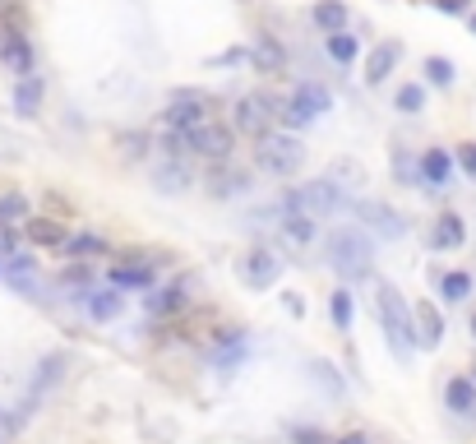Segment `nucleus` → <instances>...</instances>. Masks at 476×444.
Instances as JSON below:
<instances>
[{"label":"nucleus","mask_w":476,"mask_h":444,"mask_svg":"<svg viewBox=\"0 0 476 444\" xmlns=\"http://www.w3.org/2000/svg\"><path fill=\"white\" fill-rule=\"evenodd\" d=\"M250 60L264 70V74H278L282 65H287V56H282V47L273 42V37H255V47H250Z\"/></svg>","instance_id":"nucleus-22"},{"label":"nucleus","mask_w":476,"mask_h":444,"mask_svg":"<svg viewBox=\"0 0 476 444\" xmlns=\"http://www.w3.org/2000/svg\"><path fill=\"white\" fill-rule=\"evenodd\" d=\"M315 24L328 28V33H342V24H347V5H338V0H319V5H315Z\"/></svg>","instance_id":"nucleus-29"},{"label":"nucleus","mask_w":476,"mask_h":444,"mask_svg":"<svg viewBox=\"0 0 476 444\" xmlns=\"http://www.w3.org/2000/svg\"><path fill=\"white\" fill-rule=\"evenodd\" d=\"M351 213H357L361 222H370V227H375L380 236H403L407 232V222H403V213H393L388 204H375V199H357V204H351Z\"/></svg>","instance_id":"nucleus-10"},{"label":"nucleus","mask_w":476,"mask_h":444,"mask_svg":"<svg viewBox=\"0 0 476 444\" xmlns=\"http://www.w3.org/2000/svg\"><path fill=\"white\" fill-rule=\"evenodd\" d=\"M472 338H476V310H472Z\"/></svg>","instance_id":"nucleus-42"},{"label":"nucleus","mask_w":476,"mask_h":444,"mask_svg":"<svg viewBox=\"0 0 476 444\" xmlns=\"http://www.w3.org/2000/svg\"><path fill=\"white\" fill-rule=\"evenodd\" d=\"M273 116H278V103H273V97H268V93H245L241 97V103H236V130L241 134H268V126H273Z\"/></svg>","instance_id":"nucleus-7"},{"label":"nucleus","mask_w":476,"mask_h":444,"mask_svg":"<svg viewBox=\"0 0 476 444\" xmlns=\"http://www.w3.org/2000/svg\"><path fill=\"white\" fill-rule=\"evenodd\" d=\"M0 273H5V259H0Z\"/></svg>","instance_id":"nucleus-43"},{"label":"nucleus","mask_w":476,"mask_h":444,"mask_svg":"<svg viewBox=\"0 0 476 444\" xmlns=\"http://www.w3.org/2000/svg\"><path fill=\"white\" fill-rule=\"evenodd\" d=\"M417 167H421V186L444 190V186H449V176H453V157H449L444 149H426Z\"/></svg>","instance_id":"nucleus-13"},{"label":"nucleus","mask_w":476,"mask_h":444,"mask_svg":"<svg viewBox=\"0 0 476 444\" xmlns=\"http://www.w3.org/2000/svg\"><path fill=\"white\" fill-rule=\"evenodd\" d=\"M278 273H282V259H278L273 250H264V246L245 250V255L236 259V278L245 282V287H255V292L273 287V282H278Z\"/></svg>","instance_id":"nucleus-6"},{"label":"nucleus","mask_w":476,"mask_h":444,"mask_svg":"<svg viewBox=\"0 0 476 444\" xmlns=\"http://www.w3.org/2000/svg\"><path fill=\"white\" fill-rule=\"evenodd\" d=\"M319 111H328V93L315 88V84H301L292 97H287V107L278 116H287V126H310Z\"/></svg>","instance_id":"nucleus-8"},{"label":"nucleus","mask_w":476,"mask_h":444,"mask_svg":"<svg viewBox=\"0 0 476 444\" xmlns=\"http://www.w3.org/2000/svg\"><path fill=\"white\" fill-rule=\"evenodd\" d=\"M209 190H213L218 199H226V195H241V190H245V176H241L236 167H226V163H218V172L209 176Z\"/></svg>","instance_id":"nucleus-25"},{"label":"nucleus","mask_w":476,"mask_h":444,"mask_svg":"<svg viewBox=\"0 0 476 444\" xmlns=\"http://www.w3.org/2000/svg\"><path fill=\"white\" fill-rule=\"evenodd\" d=\"M190 153L209 157V163H226V157H232V126H222V120H209L203 130L190 134Z\"/></svg>","instance_id":"nucleus-9"},{"label":"nucleus","mask_w":476,"mask_h":444,"mask_svg":"<svg viewBox=\"0 0 476 444\" xmlns=\"http://www.w3.org/2000/svg\"><path fill=\"white\" fill-rule=\"evenodd\" d=\"M458 167L467 176H476V144H458Z\"/></svg>","instance_id":"nucleus-37"},{"label":"nucleus","mask_w":476,"mask_h":444,"mask_svg":"<svg viewBox=\"0 0 476 444\" xmlns=\"http://www.w3.org/2000/svg\"><path fill=\"white\" fill-rule=\"evenodd\" d=\"M421 103H426V93H421L417 84H403V88H398V111L411 116V111H421Z\"/></svg>","instance_id":"nucleus-35"},{"label":"nucleus","mask_w":476,"mask_h":444,"mask_svg":"<svg viewBox=\"0 0 476 444\" xmlns=\"http://www.w3.org/2000/svg\"><path fill=\"white\" fill-rule=\"evenodd\" d=\"M472 28H476V14H472Z\"/></svg>","instance_id":"nucleus-44"},{"label":"nucleus","mask_w":476,"mask_h":444,"mask_svg":"<svg viewBox=\"0 0 476 444\" xmlns=\"http://www.w3.org/2000/svg\"><path fill=\"white\" fill-rule=\"evenodd\" d=\"M28 222V199L19 195V190H10V195H0V227H24Z\"/></svg>","instance_id":"nucleus-23"},{"label":"nucleus","mask_w":476,"mask_h":444,"mask_svg":"<svg viewBox=\"0 0 476 444\" xmlns=\"http://www.w3.org/2000/svg\"><path fill=\"white\" fill-rule=\"evenodd\" d=\"M60 250H65L70 259H84V255H107V241H102V236H65V246H60Z\"/></svg>","instance_id":"nucleus-30"},{"label":"nucleus","mask_w":476,"mask_h":444,"mask_svg":"<svg viewBox=\"0 0 476 444\" xmlns=\"http://www.w3.org/2000/svg\"><path fill=\"white\" fill-rule=\"evenodd\" d=\"M324 259L338 278H365L375 269V241L361 227H338L324 236Z\"/></svg>","instance_id":"nucleus-1"},{"label":"nucleus","mask_w":476,"mask_h":444,"mask_svg":"<svg viewBox=\"0 0 476 444\" xmlns=\"http://www.w3.org/2000/svg\"><path fill=\"white\" fill-rule=\"evenodd\" d=\"M24 236L33 241V246H65V222H56V218H28L24 222Z\"/></svg>","instance_id":"nucleus-20"},{"label":"nucleus","mask_w":476,"mask_h":444,"mask_svg":"<svg viewBox=\"0 0 476 444\" xmlns=\"http://www.w3.org/2000/svg\"><path fill=\"white\" fill-rule=\"evenodd\" d=\"M209 120H218V103L203 88H176L167 97V126L180 130V134H195L203 130Z\"/></svg>","instance_id":"nucleus-3"},{"label":"nucleus","mask_w":476,"mask_h":444,"mask_svg":"<svg viewBox=\"0 0 476 444\" xmlns=\"http://www.w3.org/2000/svg\"><path fill=\"white\" fill-rule=\"evenodd\" d=\"M328 310H334V325L347 333V329H351V292H347V287H338V292H334V301H328Z\"/></svg>","instance_id":"nucleus-31"},{"label":"nucleus","mask_w":476,"mask_h":444,"mask_svg":"<svg viewBox=\"0 0 476 444\" xmlns=\"http://www.w3.org/2000/svg\"><path fill=\"white\" fill-rule=\"evenodd\" d=\"M14 107L19 116H37V107H42V84L28 74V79H19V88H14Z\"/></svg>","instance_id":"nucleus-26"},{"label":"nucleus","mask_w":476,"mask_h":444,"mask_svg":"<svg viewBox=\"0 0 476 444\" xmlns=\"http://www.w3.org/2000/svg\"><path fill=\"white\" fill-rule=\"evenodd\" d=\"M0 65H5L10 74H19V79H28L33 74V47H28V37H5V42H0Z\"/></svg>","instance_id":"nucleus-14"},{"label":"nucleus","mask_w":476,"mask_h":444,"mask_svg":"<svg viewBox=\"0 0 476 444\" xmlns=\"http://www.w3.org/2000/svg\"><path fill=\"white\" fill-rule=\"evenodd\" d=\"M444 402L458 417H476V379L472 375H458V379H449V389H444Z\"/></svg>","instance_id":"nucleus-18"},{"label":"nucleus","mask_w":476,"mask_h":444,"mask_svg":"<svg viewBox=\"0 0 476 444\" xmlns=\"http://www.w3.org/2000/svg\"><path fill=\"white\" fill-rule=\"evenodd\" d=\"M426 79H430V84H440V88H449V84H453V60L430 56V60H426Z\"/></svg>","instance_id":"nucleus-33"},{"label":"nucleus","mask_w":476,"mask_h":444,"mask_svg":"<svg viewBox=\"0 0 476 444\" xmlns=\"http://www.w3.org/2000/svg\"><path fill=\"white\" fill-rule=\"evenodd\" d=\"M411 333H417L421 348H440V342H444V315L434 310L430 301H421V306H417V329H411Z\"/></svg>","instance_id":"nucleus-16"},{"label":"nucleus","mask_w":476,"mask_h":444,"mask_svg":"<svg viewBox=\"0 0 476 444\" xmlns=\"http://www.w3.org/2000/svg\"><path fill=\"white\" fill-rule=\"evenodd\" d=\"M434 10H444V14H463V10H467V0H434Z\"/></svg>","instance_id":"nucleus-39"},{"label":"nucleus","mask_w":476,"mask_h":444,"mask_svg":"<svg viewBox=\"0 0 476 444\" xmlns=\"http://www.w3.org/2000/svg\"><path fill=\"white\" fill-rule=\"evenodd\" d=\"M5 278H10L14 292H33V287H37V264H33V255L14 250V255L5 259Z\"/></svg>","instance_id":"nucleus-21"},{"label":"nucleus","mask_w":476,"mask_h":444,"mask_svg":"<svg viewBox=\"0 0 476 444\" xmlns=\"http://www.w3.org/2000/svg\"><path fill=\"white\" fill-rule=\"evenodd\" d=\"M430 246H434V250H458V246H463V218H458V213H440V218H434Z\"/></svg>","instance_id":"nucleus-19"},{"label":"nucleus","mask_w":476,"mask_h":444,"mask_svg":"<svg viewBox=\"0 0 476 444\" xmlns=\"http://www.w3.org/2000/svg\"><path fill=\"white\" fill-rule=\"evenodd\" d=\"M255 157H259L264 172L292 176V172H301V163H305V144H301L296 134H287V130H268V134H259Z\"/></svg>","instance_id":"nucleus-5"},{"label":"nucleus","mask_w":476,"mask_h":444,"mask_svg":"<svg viewBox=\"0 0 476 444\" xmlns=\"http://www.w3.org/2000/svg\"><path fill=\"white\" fill-rule=\"evenodd\" d=\"M282 236L296 241V246H310V241H315V218H305V213H282Z\"/></svg>","instance_id":"nucleus-27"},{"label":"nucleus","mask_w":476,"mask_h":444,"mask_svg":"<svg viewBox=\"0 0 476 444\" xmlns=\"http://www.w3.org/2000/svg\"><path fill=\"white\" fill-rule=\"evenodd\" d=\"M84 306H88V315L97 319V325H107V319H116L120 310H126V296H120L116 287H97V292H84Z\"/></svg>","instance_id":"nucleus-15"},{"label":"nucleus","mask_w":476,"mask_h":444,"mask_svg":"<svg viewBox=\"0 0 476 444\" xmlns=\"http://www.w3.org/2000/svg\"><path fill=\"white\" fill-rule=\"evenodd\" d=\"M375 310H380V325L393 342V352L407 361L411 356V319H407V306H403V292L388 287V282H375Z\"/></svg>","instance_id":"nucleus-4"},{"label":"nucleus","mask_w":476,"mask_h":444,"mask_svg":"<svg viewBox=\"0 0 476 444\" xmlns=\"http://www.w3.org/2000/svg\"><path fill=\"white\" fill-rule=\"evenodd\" d=\"M190 287H195V278H185V282H172V287H162L149 296V315L157 319H167V315H180L185 306H190Z\"/></svg>","instance_id":"nucleus-11"},{"label":"nucleus","mask_w":476,"mask_h":444,"mask_svg":"<svg viewBox=\"0 0 476 444\" xmlns=\"http://www.w3.org/2000/svg\"><path fill=\"white\" fill-rule=\"evenodd\" d=\"M111 287H130V292H149L153 287V264H111Z\"/></svg>","instance_id":"nucleus-17"},{"label":"nucleus","mask_w":476,"mask_h":444,"mask_svg":"<svg viewBox=\"0 0 476 444\" xmlns=\"http://www.w3.org/2000/svg\"><path fill=\"white\" fill-rule=\"evenodd\" d=\"M301 444H328L319 431H301Z\"/></svg>","instance_id":"nucleus-41"},{"label":"nucleus","mask_w":476,"mask_h":444,"mask_svg":"<svg viewBox=\"0 0 476 444\" xmlns=\"http://www.w3.org/2000/svg\"><path fill=\"white\" fill-rule=\"evenodd\" d=\"M398 60H403V47H398V42H380L375 51L365 56V84H384Z\"/></svg>","instance_id":"nucleus-12"},{"label":"nucleus","mask_w":476,"mask_h":444,"mask_svg":"<svg viewBox=\"0 0 476 444\" xmlns=\"http://www.w3.org/2000/svg\"><path fill=\"white\" fill-rule=\"evenodd\" d=\"M334 444H370V435H361V431H351V435H342V440H334Z\"/></svg>","instance_id":"nucleus-40"},{"label":"nucleus","mask_w":476,"mask_h":444,"mask_svg":"<svg viewBox=\"0 0 476 444\" xmlns=\"http://www.w3.org/2000/svg\"><path fill=\"white\" fill-rule=\"evenodd\" d=\"M347 204L342 199V186L334 176H324V180H310V186H296L292 195H282V213H305V218H328V213H338Z\"/></svg>","instance_id":"nucleus-2"},{"label":"nucleus","mask_w":476,"mask_h":444,"mask_svg":"<svg viewBox=\"0 0 476 444\" xmlns=\"http://www.w3.org/2000/svg\"><path fill=\"white\" fill-rule=\"evenodd\" d=\"M393 176H403V180H407V186H421V167H417V163H411V157H407V153H393Z\"/></svg>","instance_id":"nucleus-34"},{"label":"nucleus","mask_w":476,"mask_h":444,"mask_svg":"<svg viewBox=\"0 0 476 444\" xmlns=\"http://www.w3.org/2000/svg\"><path fill=\"white\" fill-rule=\"evenodd\" d=\"M10 255H14V232L0 227V259H10Z\"/></svg>","instance_id":"nucleus-38"},{"label":"nucleus","mask_w":476,"mask_h":444,"mask_svg":"<svg viewBox=\"0 0 476 444\" xmlns=\"http://www.w3.org/2000/svg\"><path fill=\"white\" fill-rule=\"evenodd\" d=\"M5 37H24V10L19 5L0 10V42H5Z\"/></svg>","instance_id":"nucleus-32"},{"label":"nucleus","mask_w":476,"mask_h":444,"mask_svg":"<svg viewBox=\"0 0 476 444\" xmlns=\"http://www.w3.org/2000/svg\"><path fill=\"white\" fill-rule=\"evenodd\" d=\"M472 287H476V278H472L467 269H453V273L440 278V296H444V301H467Z\"/></svg>","instance_id":"nucleus-24"},{"label":"nucleus","mask_w":476,"mask_h":444,"mask_svg":"<svg viewBox=\"0 0 476 444\" xmlns=\"http://www.w3.org/2000/svg\"><path fill=\"white\" fill-rule=\"evenodd\" d=\"M324 47H328V56H334L338 65H351V60H357V51H361V42H357L351 33H328Z\"/></svg>","instance_id":"nucleus-28"},{"label":"nucleus","mask_w":476,"mask_h":444,"mask_svg":"<svg viewBox=\"0 0 476 444\" xmlns=\"http://www.w3.org/2000/svg\"><path fill=\"white\" fill-rule=\"evenodd\" d=\"M157 180H162V190H185V172L180 167H167Z\"/></svg>","instance_id":"nucleus-36"},{"label":"nucleus","mask_w":476,"mask_h":444,"mask_svg":"<svg viewBox=\"0 0 476 444\" xmlns=\"http://www.w3.org/2000/svg\"><path fill=\"white\" fill-rule=\"evenodd\" d=\"M472 371H476V366H472Z\"/></svg>","instance_id":"nucleus-45"}]
</instances>
